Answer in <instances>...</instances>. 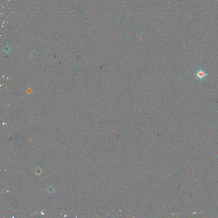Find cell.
<instances>
[{
    "instance_id": "1",
    "label": "cell",
    "mask_w": 218,
    "mask_h": 218,
    "mask_svg": "<svg viewBox=\"0 0 218 218\" xmlns=\"http://www.w3.org/2000/svg\"><path fill=\"white\" fill-rule=\"evenodd\" d=\"M208 76V75L204 71L201 70V69L198 71L195 74L196 78L197 79L200 80H202L204 79L205 78Z\"/></svg>"
}]
</instances>
